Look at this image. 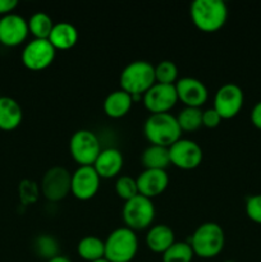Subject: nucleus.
<instances>
[{
	"label": "nucleus",
	"instance_id": "obj_25",
	"mask_svg": "<svg viewBox=\"0 0 261 262\" xmlns=\"http://www.w3.org/2000/svg\"><path fill=\"white\" fill-rule=\"evenodd\" d=\"M177 120L182 130L192 132L199 129L202 125V110L201 107L186 106L177 115Z\"/></svg>",
	"mask_w": 261,
	"mask_h": 262
},
{
	"label": "nucleus",
	"instance_id": "obj_17",
	"mask_svg": "<svg viewBox=\"0 0 261 262\" xmlns=\"http://www.w3.org/2000/svg\"><path fill=\"white\" fill-rule=\"evenodd\" d=\"M123 155L117 148H105L101 150L94 163V168L100 178H114L120 173L123 168Z\"/></svg>",
	"mask_w": 261,
	"mask_h": 262
},
{
	"label": "nucleus",
	"instance_id": "obj_34",
	"mask_svg": "<svg viewBox=\"0 0 261 262\" xmlns=\"http://www.w3.org/2000/svg\"><path fill=\"white\" fill-rule=\"evenodd\" d=\"M251 122L257 129H261V101H258L251 110Z\"/></svg>",
	"mask_w": 261,
	"mask_h": 262
},
{
	"label": "nucleus",
	"instance_id": "obj_22",
	"mask_svg": "<svg viewBox=\"0 0 261 262\" xmlns=\"http://www.w3.org/2000/svg\"><path fill=\"white\" fill-rule=\"evenodd\" d=\"M141 161L145 169H160L165 170L170 163L169 147L150 145L141 155Z\"/></svg>",
	"mask_w": 261,
	"mask_h": 262
},
{
	"label": "nucleus",
	"instance_id": "obj_13",
	"mask_svg": "<svg viewBox=\"0 0 261 262\" xmlns=\"http://www.w3.org/2000/svg\"><path fill=\"white\" fill-rule=\"evenodd\" d=\"M100 179L92 165L78 166L72 174L71 193L82 201L92 199L100 188Z\"/></svg>",
	"mask_w": 261,
	"mask_h": 262
},
{
	"label": "nucleus",
	"instance_id": "obj_31",
	"mask_svg": "<svg viewBox=\"0 0 261 262\" xmlns=\"http://www.w3.org/2000/svg\"><path fill=\"white\" fill-rule=\"evenodd\" d=\"M19 192H20V199L25 204H32L37 200V187H36V183L31 181H25L20 183L19 187Z\"/></svg>",
	"mask_w": 261,
	"mask_h": 262
},
{
	"label": "nucleus",
	"instance_id": "obj_23",
	"mask_svg": "<svg viewBox=\"0 0 261 262\" xmlns=\"http://www.w3.org/2000/svg\"><path fill=\"white\" fill-rule=\"evenodd\" d=\"M77 252L84 261L94 262L105 257V241L95 235H87L78 242Z\"/></svg>",
	"mask_w": 261,
	"mask_h": 262
},
{
	"label": "nucleus",
	"instance_id": "obj_27",
	"mask_svg": "<svg viewBox=\"0 0 261 262\" xmlns=\"http://www.w3.org/2000/svg\"><path fill=\"white\" fill-rule=\"evenodd\" d=\"M35 248L40 257L46 258V261L59 256V245L51 235L44 234L36 238Z\"/></svg>",
	"mask_w": 261,
	"mask_h": 262
},
{
	"label": "nucleus",
	"instance_id": "obj_29",
	"mask_svg": "<svg viewBox=\"0 0 261 262\" xmlns=\"http://www.w3.org/2000/svg\"><path fill=\"white\" fill-rule=\"evenodd\" d=\"M115 192H117L118 197L124 200V201L133 199L137 194H140L137 181H136V178H132L129 176L118 177L117 182H115Z\"/></svg>",
	"mask_w": 261,
	"mask_h": 262
},
{
	"label": "nucleus",
	"instance_id": "obj_19",
	"mask_svg": "<svg viewBox=\"0 0 261 262\" xmlns=\"http://www.w3.org/2000/svg\"><path fill=\"white\" fill-rule=\"evenodd\" d=\"M176 242L174 232L170 227L165 224L154 225L148 229L146 235V245L153 252L163 255L173 243Z\"/></svg>",
	"mask_w": 261,
	"mask_h": 262
},
{
	"label": "nucleus",
	"instance_id": "obj_32",
	"mask_svg": "<svg viewBox=\"0 0 261 262\" xmlns=\"http://www.w3.org/2000/svg\"><path fill=\"white\" fill-rule=\"evenodd\" d=\"M220 122H222V117L214 107L202 112V125H205V127L215 128L220 124Z\"/></svg>",
	"mask_w": 261,
	"mask_h": 262
},
{
	"label": "nucleus",
	"instance_id": "obj_9",
	"mask_svg": "<svg viewBox=\"0 0 261 262\" xmlns=\"http://www.w3.org/2000/svg\"><path fill=\"white\" fill-rule=\"evenodd\" d=\"M72 174L63 166L49 169L41 181V191L49 201H61L71 193Z\"/></svg>",
	"mask_w": 261,
	"mask_h": 262
},
{
	"label": "nucleus",
	"instance_id": "obj_12",
	"mask_svg": "<svg viewBox=\"0 0 261 262\" xmlns=\"http://www.w3.org/2000/svg\"><path fill=\"white\" fill-rule=\"evenodd\" d=\"M143 104L151 114L169 113L178 101L176 84H164L156 82L142 96Z\"/></svg>",
	"mask_w": 261,
	"mask_h": 262
},
{
	"label": "nucleus",
	"instance_id": "obj_16",
	"mask_svg": "<svg viewBox=\"0 0 261 262\" xmlns=\"http://www.w3.org/2000/svg\"><path fill=\"white\" fill-rule=\"evenodd\" d=\"M138 192L147 199L159 196L166 189L169 184V176L166 170L160 169H145L136 178Z\"/></svg>",
	"mask_w": 261,
	"mask_h": 262
},
{
	"label": "nucleus",
	"instance_id": "obj_3",
	"mask_svg": "<svg viewBox=\"0 0 261 262\" xmlns=\"http://www.w3.org/2000/svg\"><path fill=\"white\" fill-rule=\"evenodd\" d=\"M189 245L194 256L201 258L216 257L225 245L224 230L217 223H202L192 234Z\"/></svg>",
	"mask_w": 261,
	"mask_h": 262
},
{
	"label": "nucleus",
	"instance_id": "obj_37",
	"mask_svg": "<svg viewBox=\"0 0 261 262\" xmlns=\"http://www.w3.org/2000/svg\"><path fill=\"white\" fill-rule=\"evenodd\" d=\"M224 262H235V261H232V260H228V261H224Z\"/></svg>",
	"mask_w": 261,
	"mask_h": 262
},
{
	"label": "nucleus",
	"instance_id": "obj_6",
	"mask_svg": "<svg viewBox=\"0 0 261 262\" xmlns=\"http://www.w3.org/2000/svg\"><path fill=\"white\" fill-rule=\"evenodd\" d=\"M122 215L127 228L132 230H142L153 224L155 219V206L151 199L137 194L125 201Z\"/></svg>",
	"mask_w": 261,
	"mask_h": 262
},
{
	"label": "nucleus",
	"instance_id": "obj_24",
	"mask_svg": "<svg viewBox=\"0 0 261 262\" xmlns=\"http://www.w3.org/2000/svg\"><path fill=\"white\" fill-rule=\"evenodd\" d=\"M28 22V31L35 36V38L40 40H49L51 31H53L54 23L49 14L44 12H37L30 17Z\"/></svg>",
	"mask_w": 261,
	"mask_h": 262
},
{
	"label": "nucleus",
	"instance_id": "obj_5",
	"mask_svg": "<svg viewBox=\"0 0 261 262\" xmlns=\"http://www.w3.org/2000/svg\"><path fill=\"white\" fill-rule=\"evenodd\" d=\"M137 251V235L127 227L113 230L105 241V258L109 262H130Z\"/></svg>",
	"mask_w": 261,
	"mask_h": 262
},
{
	"label": "nucleus",
	"instance_id": "obj_36",
	"mask_svg": "<svg viewBox=\"0 0 261 262\" xmlns=\"http://www.w3.org/2000/svg\"><path fill=\"white\" fill-rule=\"evenodd\" d=\"M94 262H109V261H107L106 258L104 257V258H101V260H97V261H94Z\"/></svg>",
	"mask_w": 261,
	"mask_h": 262
},
{
	"label": "nucleus",
	"instance_id": "obj_21",
	"mask_svg": "<svg viewBox=\"0 0 261 262\" xmlns=\"http://www.w3.org/2000/svg\"><path fill=\"white\" fill-rule=\"evenodd\" d=\"M49 41L55 49L68 50L73 48L78 41V31L69 22L55 23L49 36Z\"/></svg>",
	"mask_w": 261,
	"mask_h": 262
},
{
	"label": "nucleus",
	"instance_id": "obj_7",
	"mask_svg": "<svg viewBox=\"0 0 261 262\" xmlns=\"http://www.w3.org/2000/svg\"><path fill=\"white\" fill-rule=\"evenodd\" d=\"M69 151L76 163L82 165H94L101 152V146L97 136L89 129H79L72 135Z\"/></svg>",
	"mask_w": 261,
	"mask_h": 262
},
{
	"label": "nucleus",
	"instance_id": "obj_18",
	"mask_svg": "<svg viewBox=\"0 0 261 262\" xmlns=\"http://www.w3.org/2000/svg\"><path fill=\"white\" fill-rule=\"evenodd\" d=\"M23 112L19 102L9 96H0V129L13 130L19 127Z\"/></svg>",
	"mask_w": 261,
	"mask_h": 262
},
{
	"label": "nucleus",
	"instance_id": "obj_1",
	"mask_svg": "<svg viewBox=\"0 0 261 262\" xmlns=\"http://www.w3.org/2000/svg\"><path fill=\"white\" fill-rule=\"evenodd\" d=\"M193 25L202 32H215L225 25L228 8L223 0H194L189 8Z\"/></svg>",
	"mask_w": 261,
	"mask_h": 262
},
{
	"label": "nucleus",
	"instance_id": "obj_30",
	"mask_svg": "<svg viewBox=\"0 0 261 262\" xmlns=\"http://www.w3.org/2000/svg\"><path fill=\"white\" fill-rule=\"evenodd\" d=\"M246 214L253 223L261 224V193L248 197L246 201Z\"/></svg>",
	"mask_w": 261,
	"mask_h": 262
},
{
	"label": "nucleus",
	"instance_id": "obj_33",
	"mask_svg": "<svg viewBox=\"0 0 261 262\" xmlns=\"http://www.w3.org/2000/svg\"><path fill=\"white\" fill-rule=\"evenodd\" d=\"M17 7V0H0V15L3 17V15L10 14Z\"/></svg>",
	"mask_w": 261,
	"mask_h": 262
},
{
	"label": "nucleus",
	"instance_id": "obj_35",
	"mask_svg": "<svg viewBox=\"0 0 261 262\" xmlns=\"http://www.w3.org/2000/svg\"><path fill=\"white\" fill-rule=\"evenodd\" d=\"M46 262H72V261L69 260L68 257H66V256L59 255V256H56V257L51 258V260H49V261H46Z\"/></svg>",
	"mask_w": 261,
	"mask_h": 262
},
{
	"label": "nucleus",
	"instance_id": "obj_8",
	"mask_svg": "<svg viewBox=\"0 0 261 262\" xmlns=\"http://www.w3.org/2000/svg\"><path fill=\"white\" fill-rule=\"evenodd\" d=\"M56 49L49 40L33 38L23 48L20 60L30 71H42L55 59Z\"/></svg>",
	"mask_w": 261,
	"mask_h": 262
},
{
	"label": "nucleus",
	"instance_id": "obj_11",
	"mask_svg": "<svg viewBox=\"0 0 261 262\" xmlns=\"http://www.w3.org/2000/svg\"><path fill=\"white\" fill-rule=\"evenodd\" d=\"M170 163L184 170L197 168L202 163L204 152L197 142L187 138H181L169 147Z\"/></svg>",
	"mask_w": 261,
	"mask_h": 262
},
{
	"label": "nucleus",
	"instance_id": "obj_26",
	"mask_svg": "<svg viewBox=\"0 0 261 262\" xmlns=\"http://www.w3.org/2000/svg\"><path fill=\"white\" fill-rule=\"evenodd\" d=\"M193 256L189 242H174L163 253V262H192Z\"/></svg>",
	"mask_w": 261,
	"mask_h": 262
},
{
	"label": "nucleus",
	"instance_id": "obj_2",
	"mask_svg": "<svg viewBox=\"0 0 261 262\" xmlns=\"http://www.w3.org/2000/svg\"><path fill=\"white\" fill-rule=\"evenodd\" d=\"M143 132L151 145L163 147H170L173 143L181 140L182 135L177 117L171 115L170 113L150 114L143 125Z\"/></svg>",
	"mask_w": 261,
	"mask_h": 262
},
{
	"label": "nucleus",
	"instance_id": "obj_28",
	"mask_svg": "<svg viewBox=\"0 0 261 262\" xmlns=\"http://www.w3.org/2000/svg\"><path fill=\"white\" fill-rule=\"evenodd\" d=\"M178 78V68L171 60H163L155 67V79L158 83L174 84Z\"/></svg>",
	"mask_w": 261,
	"mask_h": 262
},
{
	"label": "nucleus",
	"instance_id": "obj_15",
	"mask_svg": "<svg viewBox=\"0 0 261 262\" xmlns=\"http://www.w3.org/2000/svg\"><path fill=\"white\" fill-rule=\"evenodd\" d=\"M176 90L178 100L189 107H201L209 97V91L204 82L193 77H183L178 79Z\"/></svg>",
	"mask_w": 261,
	"mask_h": 262
},
{
	"label": "nucleus",
	"instance_id": "obj_4",
	"mask_svg": "<svg viewBox=\"0 0 261 262\" xmlns=\"http://www.w3.org/2000/svg\"><path fill=\"white\" fill-rule=\"evenodd\" d=\"M119 81L130 96H143L156 83L155 67L146 60H135L123 69Z\"/></svg>",
	"mask_w": 261,
	"mask_h": 262
},
{
	"label": "nucleus",
	"instance_id": "obj_10",
	"mask_svg": "<svg viewBox=\"0 0 261 262\" xmlns=\"http://www.w3.org/2000/svg\"><path fill=\"white\" fill-rule=\"evenodd\" d=\"M245 101V95L238 84L225 83L216 91L214 97V109L222 119L234 118L241 112Z\"/></svg>",
	"mask_w": 261,
	"mask_h": 262
},
{
	"label": "nucleus",
	"instance_id": "obj_20",
	"mask_svg": "<svg viewBox=\"0 0 261 262\" xmlns=\"http://www.w3.org/2000/svg\"><path fill=\"white\" fill-rule=\"evenodd\" d=\"M133 105L132 96L122 89L110 92L104 100V112L110 118H122L129 113Z\"/></svg>",
	"mask_w": 261,
	"mask_h": 262
},
{
	"label": "nucleus",
	"instance_id": "obj_14",
	"mask_svg": "<svg viewBox=\"0 0 261 262\" xmlns=\"http://www.w3.org/2000/svg\"><path fill=\"white\" fill-rule=\"evenodd\" d=\"M28 22L17 13L0 17V43L8 48L20 45L27 38Z\"/></svg>",
	"mask_w": 261,
	"mask_h": 262
}]
</instances>
